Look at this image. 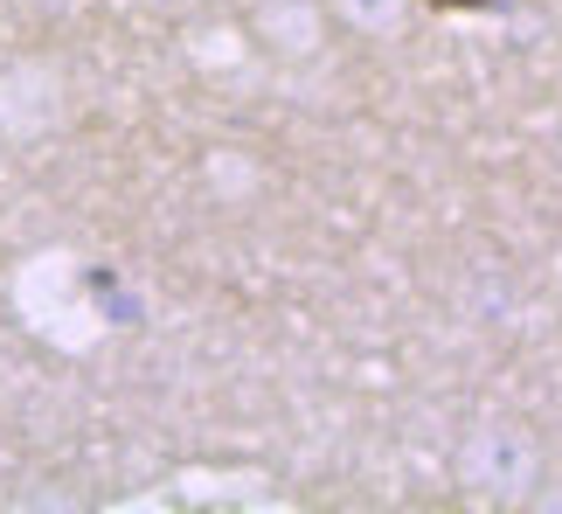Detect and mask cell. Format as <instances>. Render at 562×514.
Wrapping results in <instances>:
<instances>
[{"instance_id": "6da1fadb", "label": "cell", "mask_w": 562, "mask_h": 514, "mask_svg": "<svg viewBox=\"0 0 562 514\" xmlns=\"http://www.w3.org/2000/svg\"><path fill=\"white\" fill-rule=\"evenodd\" d=\"M459 480L472 487V494H528L535 480H542V452H535L528 432H514V424H486V432H472L459 445Z\"/></svg>"}, {"instance_id": "7a4b0ae2", "label": "cell", "mask_w": 562, "mask_h": 514, "mask_svg": "<svg viewBox=\"0 0 562 514\" xmlns=\"http://www.w3.org/2000/svg\"><path fill=\"white\" fill-rule=\"evenodd\" d=\"M257 29H265V42L278 56H313L319 49V8L313 0H271Z\"/></svg>"}, {"instance_id": "3957f363", "label": "cell", "mask_w": 562, "mask_h": 514, "mask_svg": "<svg viewBox=\"0 0 562 514\" xmlns=\"http://www.w3.org/2000/svg\"><path fill=\"white\" fill-rule=\"evenodd\" d=\"M340 14H348L361 35H396L409 21V0H340Z\"/></svg>"}]
</instances>
